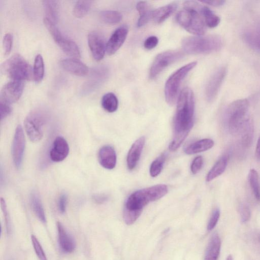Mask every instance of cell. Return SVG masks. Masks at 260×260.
<instances>
[{"mask_svg":"<svg viewBox=\"0 0 260 260\" xmlns=\"http://www.w3.org/2000/svg\"><path fill=\"white\" fill-rule=\"evenodd\" d=\"M158 42V39L157 37L154 36H150L145 40L144 46L146 49L151 50L157 46Z\"/></svg>","mask_w":260,"mask_h":260,"instance_id":"b9f144b4","label":"cell"},{"mask_svg":"<svg viewBox=\"0 0 260 260\" xmlns=\"http://www.w3.org/2000/svg\"><path fill=\"white\" fill-rule=\"evenodd\" d=\"M44 63L41 55L38 54L35 58L32 76L36 83L40 82L44 75Z\"/></svg>","mask_w":260,"mask_h":260,"instance_id":"1f68e13d","label":"cell"},{"mask_svg":"<svg viewBox=\"0 0 260 260\" xmlns=\"http://www.w3.org/2000/svg\"><path fill=\"white\" fill-rule=\"evenodd\" d=\"M46 114L42 110L37 109L30 112L24 120L26 133L32 142H38L43 137V126L46 120Z\"/></svg>","mask_w":260,"mask_h":260,"instance_id":"ba28073f","label":"cell"},{"mask_svg":"<svg viewBox=\"0 0 260 260\" xmlns=\"http://www.w3.org/2000/svg\"><path fill=\"white\" fill-rule=\"evenodd\" d=\"M1 208L5 219L7 230V232L9 233L10 232L11 230L10 220L8 213L6 204L5 200L3 198L1 199Z\"/></svg>","mask_w":260,"mask_h":260,"instance_id":"ee69618b","label":"cell"},{"mask_svg":"<svg viewBox=\"0 0 260 260\" xmlns=\"http://www.w3.org/2000/svg\"><path fill=\"white\" fill-rule=\"evenodd\" d=\"M25 146V139L22 126L16 128L12 145V155L15 167L19 169L22 164Z\"/></svg>","mask_w":260,"mask_h":260,"instance_id":"4fadbf2b","label":"cell"},{"mask_svg":"<svg viewBox=\"0 0 260 260\" xmlns=\"http://www.w3.org/2000/svg\"><path fill=\"white\" fill-rule=\"evenodd\" d=\"M228 157H221L208 172L206 176V181L209 182L222 174L225 171L228 164Z\"/></svg>","mask_w":260,"mask_h":260,"instance_id":"f1b7e54d","label":"cell"},{"mask_svg":"<svg viewBox=\"0 0 260 260\" xmlns=\"http://www.w3.org/2000/svg\"><path fill=\"white\" fill-rule=\"evenodd\" d=\"M60 67L65 71L79 76H84L88 73L85 64L77 58H64L59 61Z\"/></svg>","mask_w":260,"mask_h":260,"instance_id":"d6986e66","label":"cell"},{"mask_svg":"<svg viewBox=\"0 0 260 260\" xmlns=\"http://www.w3.org/2000/svg\"><path fill=\"white\" fill-rule=\"evenodd\" d=\"M13 44V37L10 33L5 35L3 40V49L4 55H9L11 51Z\"/></svg>","mask_w":260,"mask_h":260,"instance_id":"74e56055","label":"cell"},{"mask_svg":"<svg viewBox=\"0 0 260 260\" xmlns=\"http://www.w3.org/2000/svg\"><path fill=\"white\" fill-rule=\"evenodd\" d=\"M255 156L260 160V136L258 138L255 148Z\"/></svg>","mask_w":260,"mask_h":260,"instance_id":"c3c4849f","label":"cell"},{"mask_svg":"<svg viewBox=\"0 0 260 260\" xmlns=\"http://www.w3.org/2000/svg\"><path fill=\"white\" fill-rule=\"evenodd\" d=\"M248 180L250 188L255 198L260 200V185L259 176L257 172L254 169H251L248 174Z\"/></svg>","mask_w":260,"mask_h":260,"instance_id":"836d02e7","label":"cell"},{"mask_svg":"<svg viewBox=\"0 0 260 260\" xmlns=\"http://www.w3.org/2000/svg\"><path fill=\"white\" fill-rule=\"evenodd\" d=\"M185 9L198 12L204 18L207 26L214 28L219 24L220 19L211 10L195 1H185L183 3Z\"/></svg>","mask_w":260,"mask_h":260,"instance_id":"7c38bea8","label":"cell"},{"mask_svg":"<svg viewBox=\"0 0 260 260\" xmlns=\"http://www.w3.org/2000/svg\"><path fill=\"white\" fill-rule=\"evenodd\" d=\"M177 23L187 31L198 36L203 35L206 24L203 17L197 12L186 9L179 11L176 15Z\"/></svg>","mask_w":260,"mask_h":260,"instance_id":"52a82bcc","label":"cell"},{"mask_svg":"<svg viewBox=\"0 0 260 260\" xmlns=\"http://www.w3.org/2000/svg\"><path fill=\"white\" fill-rule=\"evenodd\" d=\"M194 98L193 91L189 87L183 88L178 99L173 125L174 136L172 145L179 148L187 137L193 125Z\"/></svg>","mask_w":260,"mask_h":260,"instance_id":"6da1fadb","label":"cell"},{"mask_svg":"<svg viewBox=\"0 0 260 260\" xmlns=\"http://www.w3.org/2000/svg\"><path fill=\"white\" fill-rule=\"evenodd\" d=\"M100 17L101 20L109 24H116L119 23L122 18L121 14L117 11L105 10L101 12Z\"/></svg>","mask_w":260,"mask_h":260,"instance_id":"d6a6232c","label":"cell"},{"mask_svg":"<svg viewBox=\"0 0 260 260\" xmlns=\"http://www.w3.org/2000/svg\"><path fill=\"white\" fill-rule=\"evenodd\" d=\"M11 111L10 104L1 101L0 116L1 120L7 117L11 113Z\"/></svg>","mask_w":260,"mask_h":260,"instance_id":"7bdbcfd3","label":"cell"},{"mask_svg":"<svg viewBox=\"0 0 260 260\" xmlns=\"http://www.w3.org/2000/svg\"><path fill=\"white\" fill-rule=\"evenodd\" d=\"M145 138L141 137L137 139L132 145L127 154L126 162L129 170L134 169L140 158L144 144Z\"/></svg>","mask_w":260,"mask_h":260,"instance_id":"44dd1931","label":"cell"},{"mask_svg":"<svg viewBox=\"0 0 260 260\" xmlns=\"http://www.w3.org/2000/svg\"><path fill=\"white\" fill-rule=\"evenodd\" d=\"M254 126L252 120L250 117L237 134L241 145L248 148L251 144L253 138Z\"/></svg>","mask_w":260,"mask_h":260,"instance_id":"603a6c76","label":"cell"},{"mask_svg":"<svg viewBox=\"0 0 260 260\" xmlns=\"http://www.w3.org/2000/svg\"><path fill=\"white\" fill-rule=\"evenodd\" d=\"M42 4L45 12V18L56 24L59 18V3L57 1L44 0Z\"/></svg>","mask_w":260,"mask_h":260,"instance_id":"484cf974","label":"cell"},{"mask_svg":"<svg viewBox=\"0 0 260 260\" xmlns=\"http://www.w3.org/2000/svg\"><path fill=\"white\" fill-rule=\"evenodd\" d=\"M1 72L14 81L29 80L32 75L30 65L20 54H15L1 65Z\"/></svg>","mask_w":260,"mask_h":260,"instance_id":"5b68a950","label":"cell"},{"mask_svg":"<svg viewBox=\"0 0 260 260\" xmlns=\"http://www.w3.org/2000/svg\"><path fill=\"white\" fill-rule=\"evenodd\" d=\"M31 240L34 250L39 260H47L46 254L37 238L32 235Z\"/></svg>","mask_w":260,"mask_h":260,"instance_id":"8d00e7d4","label":"cell"},{"mask_svg":"<svg viewBox=\"0 0 260 260\" xmlns=\"http://www.w3.org/2000/svg\"><path fill=\"white\" fill-rule=\"evenodd\" d=\"M197 64L196 61L188 63L176 70L169 77L165 88V98L169 105H173L175 103L181 82Z\"/></svg>","mask_w":260,"mask_h":260,"instance_id":"8992f818","label":"cell"},{"mask_svg":"<svg viewBox=\"0 0 260 260\" xmlns=\"http://www.w3.org/2000/svg\"><path fill=\"white\" fill-rule=\"evenodd\" d=\"M98 159L101 165L105 169L111 170L116 164V154L114 148L109 145L102 147L98 153Z\"/></svg>","mask_w":260,"mask_h":260,"instance_id":"ffe728a7","label":"cell"},{"mask_svg":"<svg viewBox=\"0 0 260 260\" xmlns=\"http://www.w3.org/2000/svg\"><path fill=\"white\" fill-rule=\"evenodd\" d=\"M91 1H78L73 9L74 15L77 18H82L89 11L92 3Z\"/></svg>","mask_w":260,"mask_h":260,"instance_id":"e575fe53","label":"cell"},{"mask_svg":"<svg viewBox=\"0 0 260 260\" xmlns=\"http://www.w3.org/2000/svg\"><path fill=\"white\" fill-rule=\"evenodd\" d=\"M240 215L242 222L248 221L251 216V212L249 208L246 204H242L239 208Z\"/></svg>","mask_w":260,"mask_h":260,"instance_id":"ab89813d","label":"cell"},{"mask_svg":"<svg viewBox=\"0 0 260 260\" xmlns=\"http://www.w3.org/2000/svg\"><path fill=\"white\" fill-rule=\"evenodd\" d=\"M226 73V67L222 66L219 68L210 77L205 88V95L208 102L213 101L217 96Z\"/></svg>","mask_w":260,"mask_h":260,"instance_id":"8fae6325","label":"cell"},{"mask_svg":"<svg viewBox=\"0 0 260 260\" xmlns=\"http://www.w3.org/2000/svg\"><path fill=\"white\" fill-rule=\"evenodd\" d=\"M166 157V155L162 154L152 162L150 167V174L151 177H156L160 173L164 167Z\"/></svg>","mask_w":260,"mask_h":260,"instance_id":"d590c367","label":"cell"},{"mask_svg":"<svg viewBox=\"0 0 260 260\" xmlns=\"http://www.w3.org/2000/svg\"><path fill=\"white\" fill-rule=\"evenodd\" d=\"M57 229L58 243L61 249L66 253L73 252L76 247L75 242L73 238L59 222H57Z\"/></svg>","mask_w":260,"mask_h":260,"instance_id":"7402d4cb","label":"cell"},{"mask_svg":"<svg viewBox=\"0 0 260 260\" xmlns=\"http://www.w3.org/2000/svg\"><path fill=\"white\" fill-rule=\"evenodd\" d=\"M177 7L176 3H172L153 11V20L157 23L163 22L176 11Z\"/></svg>","mask_w":260,"mask_h":260,"instance_id":"d4e9b609","label":"cell"},{"mask_svg":"<svg viewBox=\"0 0 260 260\" xmlns=\"http://www.w3.org/2000/svg\"><path fill=\"white\" fill-rule=\"evenodd\" d=\"M258 240H259V241H260V235H259V237H258Z\"/></svg>","mask_w":260,"mask_h":260,"instance_id":"f907efd6","label":"cell"},{"mask_svg":"<svg viewBox=\"0 0 260 260\" xmlns=\"http://www.w3.org/2000/svg\"><path fill=\"white\" fill-rule=\"evenodd\" d=\"M220 217V210L218 208L215 209L212 213L207 225V230L212 231L216 225Z\"/></svg>","mask_w":260,"mask_h":260,"instance_id":"f35d334b","label":"cell"},{"mask_svg":"<svg viewBox=\"0 0 260 260\" xmlns=\"http://www.w3.org/2000/svg\"><path fill=\"white\" fill-rule=\"evenodd\" d=\"M226 260H233V257H232V256L231 255H229L227 257V258H226Z\"/></svg>","mask_w":260,"mask_h":260,"instance_id":"681fc988","label":"cell"},{"mask_svg":"<svg viewBox=\"0 0 260 260\" xmlns=\"http://www.w3.org/2000/svg\"><path fill=\"white\" fill-rule=\"evenodd\" d=\"M201 3L206 4L213 7H220L223 5L225 3V1L222 0L204 1H201Z\"/></svg>","mask_w":260,"mask_h":260,"instance_id":"bcb514c9","label":"cell"},{"mask_svg":"<svg viewBox=\"0 0 260 260\" xmlns=\"http://www.w3.org/2000/svg\"><path fill=\"white\" fill-rule=\"evenodd\" d=\"M88 44L93 58L96 61L102 59L106 51V44L102 36L94 31L89 32Z\"/></svg>","mask_w":260,"mask_h":260,"instance_id":"9a60e30c","label":"cell"},{"mask_svg":"<svg viewBox=\"0 0 260 260\" xmlns=\"http://www.w3.org/2000/svg\"><path fill=\"white\" fill-rule=\"evenodd\" d=\"M94 200L98 203H103L108 199V197L104 194H97L94 196Z\"/></svg>","mask_w":260,"mask_h":260,"instance_id":"7dc6e473","label":"cell"},{"mask_svg":"<svg viewBox=\"0 0 260 260\" xmlns=\"http://www.w3.org/2000/svg\"><path fill=\"white\" fill-rule=\"evenodd\" d=\"M183 56V53L178 50H169L158 54L150 67L149 77L155 78L164 69Z\"/></svg>","mask_w":260,"mask_h":260,"instance_id":"30bf717a","label":"cell"},{"mask_svg":"<svg viewBox=\"0 0 260 260\" xmlns=\"http://www.w3.org/2000/svg\"><path fill=\"white\" fill-rule=\"evenodd\" d=\"M22 81H11L4 85L1 91V101L9 104L17 102L21 97L23 90Z\"/></svg>","mask_w":260,"mask_h":260,"instance_id":"5bb4252c","label":"cell"},{"mask_svg":"<svg viewBox=\"0 0 260 260\" xmlns=\"http://www.w3.org/2000/svg\"><path fill=\"white\" fill-rule=\"evenodd\" d=\"M182 47L189 54H204L218 51L223 46L222 39L217 35L198 36L183 39Z\"/></svg>","mask_w":260,"mask_h":260,"instance_id":"3957f363","label":"cell"},{"mask_svg":"<svg viewBox=\"0 0 260 260\" xmlns=\"http://www.w3.org/2000/svg\"><path fill=\"white\" fill-rule=\"evenodd\" d=\"M214 141L210 139H204L196 141L187 146L184 152L187 154H193L207 151L214 146Z\"/></svg>","mask_w":260,"mask_h":260,"instance_id":"4316f807","label":"cell"},{"mask_svg":"<svg viewBox=\"0 0 260 260\" xmlns=\"http://www.w3.org/2000/svg\"><path fill=\"white\" fill-rule=\"evenodd\" d=\"M128 34V27L122 25L117 28L112 34L106 44V52L109 55L114 54L124 42Z\"/></svg>","mask_w":260,"mask_h":260,"instance_id":"e0dca14e","label":"cell"},{"mask_svg":"<svg viewBox=\"0 0 260 260\" xmlns=\"http://www.w3.org/2000/svg\"><path fill=\"white\" fill-rule=\"evenodd\" d=\"M203 164V159L201 156L196 157L191 165V171L193 174H197L201 169Z\"/></svg>","mask_w":260,"mask_h":260,"instance_id":"60d3db41","label":"cell"},{"mask_svg":"<svg viewBox=\"0 0 260 260\" xmlns=\"http://www.w3.org/2000/svg\"><path fill=\"white\" fill-rule=\"evenodd\" d=\"M30 201L34 212L36 216L43 223L46 222L44 210L39 196L33 192L30 196Z\"/></svg>","mask_w":260,"mask_h":260,"instance_id":"4dcf8cb0","label":"cell"},{"mask_svg":"<svg viewBox=\"0 0 260 260\" xmlns=\"http://www.w3.org/2000/svg\"><path fill=\"white\" fill-rule=\"evenodd\" d=\"M69 152L67 141L62 137H56L50 150V158L53 161L59 162L64 160Z\"/></svg>","mask_w":260,"mask_h":260,"instance_id":"ac0fdd59","label":"cell"},{"mask_svg":"<svg viewBox=\"0 0 260 260\" xmlns=\"http://www.w3.org/2000/svg\"><path fill=\"white\" fill-rule=\"evenodd\" d=\"M168 191V187L165 184L155 185L137 190L128 197L124 209L142 212L143 208L148 203L160 199L167 193Z\"/></svg>","mask_w":260,"mask_h":260,"instance_id":"7a4b0ae2","label":"cell"},{"mask_svg":"<svg viewBox=\"0 0 260 260\" xmlns=\"http://www.w3.org/2000/svg\"><path fill=\"white\" fill-rule=\"evenodd\" d=\"M249 104L246 99L237 100L227 107L224 113V121L228 131L237 136L247 120Z\"/></svg>","mask_w":260,"mask_h":260,"instance_id":"277c9868","label":"cell"},{"mask_svg":"<svg viewBox=\"0 0 260 260\" xmlns=\"http://www.w3.org/2000/svg\"><path fill=\"white\" fill-rule=\"evenodd\" d=\"M101 104L104 110L109 113H112L117 110L118 101L113 93L108 92L102 97Z\"/></svg>","mask_w":260,"mask_h":260,"instance_id":"f546056e","label":"cell"},{"mask_svg":"<svg viewBox=\"0 0 260 260\" xmlns=\"http://www.w3.org/2000/svg\"><path fill=\"white\" fill-rule=\"evenodd\" d=\"M68 197L66 194L62 193L59 198L58 201V208L59 212L63 214L66 210Z\"/></svg>","mask_w":260,"mask_h":260,"instance_id":"f6af8a7d","label":"cell"},{"mask_svg":"<svg viewBox=\"0 0 260 260\" xmlns=\"http://www.w3.org/2000/svg\"><path fill=\"white\" fill-rule=\"evenodd\" d=\"M44 23L55 43L68 55L74 57H80V51L78 45L73 41L64 37L56 26V24L44 17Z\"/></svg>","mask_w":260,"mask_h":260,"instance_id":"9c48e42d","label":"cell"},{"mask_svg":"<svg viewBox=\"0 0 260 260\" xmlns=\"http://www.w3.org/2000/svg\"><path fill=\"white\" fill-rule=\"evenodd\" d=\"M220 248V239L217 233H214L208 244L204 260H217Z\"/></svg>","mask_w":260,"mask_h":260,"instance_id":"cb8c5ba5","label":"cell"},{"mask_svg":"<svg viewBox=\"0 0 260 260\" xmlns=\"http://www.w3.org/2000/svg\"><path fill=\"white\" fill-rule=\"evenodd\" d=\"M242 37L249 47L260 52V19L244 30Z\"/></svg>","mask_w":260,"mask_h":260,"instance_id":"2e32d148","label":"cell"},{"mask_svg":"<svg viewBox=\"0 0 260 260\" xmlns=\"http://www.w3.org/2000/svg\"><path fill=\"white\" fill-rule=\"evenodd\" d=\"M136 9L139 14V18L137 25L142 27L146 24L150 19H152V12L149 4L145 1L137 3Z\"/></svg>","mask_w":260,"mask_h":260,"instance_id":"83f0119b","label":"cell"}]
</instances>
